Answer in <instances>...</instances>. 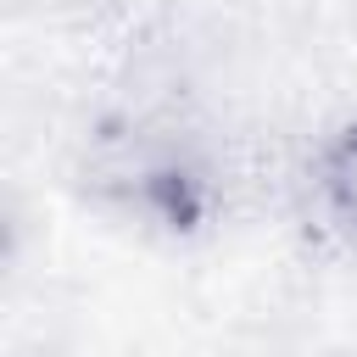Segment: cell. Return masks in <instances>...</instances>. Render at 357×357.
Returning a JSON list of instances; mask_svg holds the SVG:
<instances>
[{"instance_id": "1", "label": "cell", "mask_w": 357, "mask_h": 357, "mask_svg": "<svg viewBox=\"0 0 357 357\" xmlns=\"http://www.w3.org/2000/svg\"><path fill=\"white\" fill-rule=\"evenodd\" d=\"M296 190H301L307 223H318V234L357 245V117H340L312 139Z\"/></svg>"}]
</instances>
